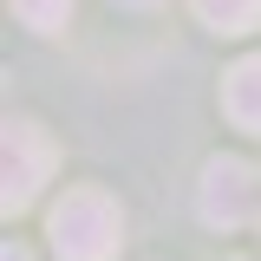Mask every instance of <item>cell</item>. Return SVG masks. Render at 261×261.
<instances>
[{
	"mask_svg": "<svg viewBox=\"0 0 261 261\" xmlns=\"http://www.w3.org/2000/svg\"><path fill=\"white\" fill-rule=\"evenodd\" d=\"M248 209H255V170L242 157H209L196 183V216L209 228H242Z\"/></svg>",
	"mask_w": 261,
	"mask_h": 261,
	"instance_id": "3957f363",
	"label": "cell"
},
{
	"mask_svg": "<svg viewBox=\"0 0 261 261\" xmlns=\"http://www.w3.org/2000/svg\"><path fill=\"white\" fill-rule=\"evenodd\" d=\"M222 111H228V124H235V130L261 137V53H255V59H242V65H228V79H222Z\"/></svg>",
	"mask_w": 261,
	"mask_h": 261,
	"instance_id": "277c9868",
	"label": "cell"
},
{
	"mask_svg": "<svg viewBox=\"0 0 261 261\" xmlns=\"http://www.w3.org/2000/svg\"><path fill=\"white\" fill-rule=\"evenodd\" d=\"M196 20L216 33H248L261 20V0H196Z\"/></svg>",
	"mask_w": 261,
	"mask_h": 261,
	"instance_id": "5b68a950",
	"label": "cell"
},
{
	"mask_svg": "<svg viewBox=\"0 0 261 261\" xmlns=\"http://www.w3.org/2000/svg\"><path fill=\"white\" fill-rule=\"evenodd\" d=\"M118 7H137V13H150V7H163V0H118Z\"/></svg>",
	"mask_w": 261,
	"mask_h": 261,
	"instance_id": "ba28073f",
	"label": "cell"
},
{
	"mask_svg": "<svg viewBox=\"0 0 261 261\" xmlns=\"http://www.w3.org/2000/svg\"><path fill=\"white\" fill-rule=\"evenodd\" d=\"M53 163H59L53 137L33 124V118H13L7 137H0V209H7V216L33 209L39 190H46V176H53Z\"/></svg>",
	"mask_w": 261,
	"mask_h": 261,
	"instance_id": "7a4b0ae2",
	"label": "cell"
},
{
	"mask_svg": "<svg viewBox=\"0 0 261 261\" xmlns=\"http://www.w3.org/2000/svg\"><path fill=\"white\" fill-rule=\"evenodd\" d=\"M46 235H53L59 261H111L118 242H124V209L98 190V183H79V190H65L53 202Z\"/></svg>",
	"mask_w": 261,
	"mask_h": 261,
	"instance_id": "6da1fadb",
	"label": "cell"
},
{
	"mask_svg": "<svg viewBox=\"0 0 261 261\" xmlns=\"http://www.w3.org/2000/svg\"><path fill=\"white\" fill-rule=\"evenodd\" d=\"M0 261H33V255L20 248V242H7V248H0Z\"/></svg>",
	"mask_w": 261,
	"mask_h": 261,
	"instance_id": "52a82bcc",
	"label": "cell"
},
{
	"mask_svg": "<svg viewBox=\"0 0 261 261\" xmlns=\"http://www.w3.org/2000/svg\"><path fill=\"white\" fill-rule=\"evenodd\" d=\"M13 13H20L33 33H59L65 13H72V0H13Z\"/></svg>",
	"mask_w": 261,
	"mask_h": 261,
	"instance_id": "8992f818",
	"label": "cell"
}]
</instances>
